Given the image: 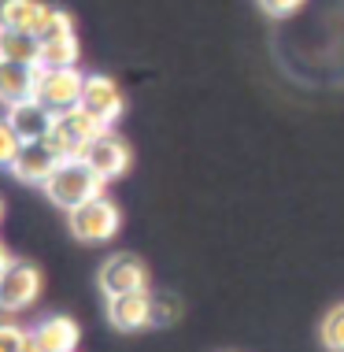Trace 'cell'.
Returning a JSON list of instances; mask_svg holds the SVG:
<instances>
[{
    "mask_svg": "<svg viewBox=\"0 0 344 352\" xmlns=\"http://www.w3.org/2000/svg\"><path fill=\"white\" fill-rule=\"evenodd\" d=\"M85 78L78 67H41V78H37V100L45 104L49 111H67V108H78L82 93H85Z\"/></svg>",
    "mask_w": 344,
    "mask_h": 352,
    "instance_id": "5b68a950",
    "label": "cell"
},
{
    "mask_svg": "<svg viewBox=\"0 0 344 352\" xmlns=\"http://www.w3.org/2000/svg\"><path fill=\"white\" fill-rule=\"evenodd\" d=\"M34 338L41 341L45 352H74L82 341V327L71 316H45L34 327Z\"/></svg>",
    "mask_w": 344,
    "mask_h": 352,
    "instance_id": "4fadbf2b",
    "label": "cell"
},
{
    "mask_svg": "<svg viewBox=\"0 0 344 352\" xmlns=\"http://www.w3.org/2000/svg\"><path fill=\"white\" fill-rule=\"evenodd\" d=\"M255 4H260L271 19H289V15L300 12V8L308 4V0H255Z\"/></svg>",
    "mask_w": 344,
    "mask_h": 352,
    "instance_id": "44dd1931",
    "label": "cell"
},
{
    "mask_svg": "<svg viewBox=\"0 0 344 352\" xmlns=\"http://www.w3.org/2000/svg\"><path fill=\"white\" fill-rule=\"evenodd\" d=\"M45 0H0V30H37L45 15Z\"/></svg>",
    "mask_w": 344,
    "mask_h": 352,
    "instance_id": "9a60e30c",
    "label": "cell"
},
{
    "mask_svg": "<svg viewBox=\"0 0 344 352\" xmlns=\"http://www.w3.org/2000/svg\"><path fill=\"white\" fill-rule=\"evenodd\" d=\"M181 316V304L174 297H156V322L163 327V322H174Z\"/></svg>",
    "mask_w": 344,
    "mask_h": 352,
    "instance_id": "7402d4cb",
    "label": "cell"
},
{
    "mask_svg": "<svg viewBox=\"0 0 344 352\" xmlns=\"http://www.w3.org/2000/svg\"><path fill=\"white\" fill-rule=\"evenodd\" d=\"M8 263H12V256H8V249H4V241H0V271H4Z\"/></svg>",
    "mask_w": 344,
    "mask_h": 352,
    "instance_id": "cb8c5ba5",
    "label": "cell"
},
{
    "mask_svg": "<svg viewBox=\"0 0 344 352\" xmlns=\"http://www.w3.org/2000/svg\"><path fill=\"white\" fill-rule=\"evenodd\" d=\"M0 60L41 67V41L30 30H0Z\"/></svg>",
    "mask_w": 344,
    "mask_h": 352,
    "instance_id": "5bb4252c",
    "label": "cell"
},
{
    "mask_svg": "<svg viewBox=\"0 0 344 352\" xmlns=\"http://www.w3.org/2000/svg\"><path fill=\"white\" fill-rule=\"evenodd\" d=\"M4 119L12 122V130L19 134V141H45L52 134V126H56V111H49L41 100H23V104H12V108L4 111Z\"/></svg>",
    "mask_w": 344,
    "mask_h": 352,
    "instance_id": "8fae6325",
    "label": "cell"
},
{
    "mask_svg": "<svg viewBox=\"0 0 344 352\" xmlns=\"http://www.w3.org/2000/svg\"><path fill=\"white\" fill-rule=\"evenodd\" d=\"M82 108L89 111L93 119H100L104 126L115 130V122L126 111V97H122V89L115 78H108V74H89V78H85V93H82Z\"/></svg>",
    "mask_w": 344,
    "mask_h": 352,
    "instance_id": "9c48e42d",
    "label": "cell"
},
{
    "mask_svg": "<svg viewBox=\"0 0 344 352\" xmlns=\"http://www.w3.org/2000/svg\"><path fill=\"white\" fill-rule=\"evenodd\" d=\"M97 282L104 297H122V293H133V289H148V267L130 252H111L100 263Z\"/></svg>",
    "mask_w": 344,
    "mask_h": 352,
    "instance_id": "8992f818",
    "label": "cell"
},
{
    "mask_svg": "<svg viewBox=\"0 0 344 352\" xmlns=\"http://www.w3.org/2000/svg\"><path fill=\"white\" fill-rule=\"evenodd\" d=\"M108 322L122 334H137L156 322V297L148 289H133V293H122V297H108Z\"/></svg>",
    "mask_w": 344,
    "mask_h": 352,
    "instance_id": "52a82bcc",
    "label": "cell"
},
{
    "mask_svg": "<svg viewBox=\"0 0 344 352\" xmlns=\"http://www.w3.org/2000/svg\"><path fill=\"white\" fill-rule=\"evenodd\" d=\"M26 338H30V330L15 327V322L0 319V352H23Z\"/></svg>",
    "mask_w": 344,
    "mask_h": 352,
    "instance_id": "ffe728a7",
    "label": "cell"
},
{
    "mask_svg": "<svg viewBox=\"0 0 344 352\" xmlns=\"http://www.w3.org/2000/svg\"><path fill=\"white\" fill-rule=\"evenodd\" d=\"M82 160L97 170L104 182H115V178H122L130 170V145L115 134V130H104L100 138H93L89 145H85Z\"/></svg>",
    "mask_w": 344,
    "mask_h": 352,
    "instance_id": "ba28073f",
    "label": "cell"
},
{
    "mask_svg": "<svg viewBox=\"0 0 344 352\" xmlns=\"http://www.w3.org/2000/svg\"><path fill=\"white\" fill-rule=\"evenodd\" d=\"M78 37H60V41L41 45V67H78Z\"/></svg>",
    "mask_w": 344,
    "mask_h": 352,
    "instance_id": "2e32d148",
    "label": "cell"
},
{
    "mask_svg": "<svg viewBox=\"0 0 344 352\" xmlns=\"http://www.w3.org/2000/svg\"><path fill=\"white\" fill-rule=\"evenodd\" d=\"M41 297V271L30 260H12L0 271V311L19 316V311L34 308Z\"/></svg>",
    "mask_w": 344,
    "mask_h": 352,
    "instance_id": "277c9868",
    "label": "cell"
},
{
    "mask_svg": "<svg viewBox=\"0 0 344 352\" xmlns=\"http://www.w3.org/2000/svg\"><path fill=\"white\" fill-rule=\"evenodd\" d=\"M319 338L330 352H344V304L330 308V316L322 319V327H319Z\"/></svg>",
    "mask_w": 344,
    "mask_h": 352,
    "instance_id": "ac0fdd59",
    "label": "cell"
},
{
    "mask_svg": "<svg viewBox=\"0 0 344 352\" xmlns=\"http://www.w3.org/2000/svg\"><path fill=\"white\" fill-rule=\"evenodd\" d=\"M37 78H41V67L0 60V104L12 108V104L34 100L37 97Z\"/></svg>",
    "mask_w": 344,
    "mask_h": 352,
    "instance_id": "7c38bea8",
    "label": "cell"
},
{
    "mask_svg": "<svg viewBox=\"0 0 344 352\" xmlns=\"http://www.w3.org/2000/svg\"><path fill=\"white\" fill-rule=\"evenodd\" d=\"M0 219H4V201H0Z\"/></svg>",
    "mask_w": 344,
    "mask_h": 352,
    "instance_id": "d4e9b609",
    "label": "cell"
},
{
    "mask_svg": "<svg viewBox=\"0 0 344 352\" xmlns=\"http://www.w3.org/2000/svg\"><path fill=\"white\" fill-rule=\"evenodd\" d=\"M23 352H45V349H41V341L34 338V330H30V338H26V345H23Z\"/></svg>",
    "mask_w": 344,
    "mask_h": 352,
    "instance_id": "603a6c76",
    "label": "cell"
},
{
    "mask_svg": "<svg viewBox=\"0 0 344 352\" xmlns=\"http://www.w3.org/2000/svg\"><path fill=\"white\" fill-rule=\"evenodd\" d=\"M19 148H23V141H19V134L12 130V122L0 116V167H12V160L19 156Z\"/></svg>",
    "mask_w": 344,
    "mask_h": 352,
    "instance_id": "d6986e66",
    "label": "cell"
},
{
    "mask_svg": "<svg viewBox=\"0 0 344 352\" xmlns=\"http://www.w3.org/2000/svg\"><path fill=\"white\" fill-rule=\"evenodd\" d=\"M104 130H111V126H104L100 119H93L89 111L78 104V108H67V111L56 116V126H52V134L45 141L60 152V160H74V156H82L85 145H89L93 138H100Z\"/></svg>",
    "mask_w": 344,
    "mask_h": 352,
    "instance_id": "3957f363",
    "label": "cell"
},
{
    "mask_svg": "<svg viewBox=\"0 0 344 352\" xmlns=\"http://www.w3.org/2000/svg\"><path fill=\"white\" fill-rule=\"evenodd\" d=\"M104 186H108V182H104L97 170L85 164L82 156H74V160H63V164L52 170V178H49L41 189H45V197H49L56 208L74 212V208H82L85 201L100 197Z\"/></svg>",
    "mask_w": 344,
    "mask_h": 352,
    "instance_id": "6da1fadb",
    "label": "cell"
},
{
    "mask_svg": "<svg viewBox=\"0 0 344 352\" xmlns=\"http://www.w3.org/2000/svg\"><path fill=\"white\" fill-rule=\"evenodd\" d=\"M60 164H63L60 152H56L49 141H26L8 170H12V178H19L23 186H45Z\"/></svg>",
    "mask_w": 344,
    "mask_h": 352,
    "instance_id": "30bf717a",
    "label": "cell"
},
{
    "mask_svg": "<svg viewBox=\"0 0 344 352\" xmlns=\"http://www.w3.org/2000/svg\"><path fill=\"white\" fill-rule=\"evenodd\" d=\"M67 223H71V234L78 237L82 245H104L122 230V212L111 197L100 193V197H93V201H85L82 208L67 212Z\"/></svg>",
    "mask_w": 344,
    "mask_h": 352,
    "instance_id": "7a4b0ae2",
    "label": "cell"
},
{
    "mask_svg": "<svg viewBox=\"0 0 344 352\" xmlns=\"http://www.w3.org/2000/svg\"><path fill=\"white\" fill-rule=\"evenodd\" d=\"M34 34H37V41H41V45H49V41H60V37H71L74 34V23H71V15H67L63 8H52L49 4Z\"/></svg>",
    "mask_w": 344,
    "mask_h": 352,
    "instance_id": "e0dca14e",
    "label": "cell"
}]
</instances>
